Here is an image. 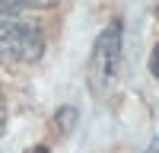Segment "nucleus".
<instances>
[{"label": "nucleus", "instance_id": "f257e3e1", "mask_svg": "<svg viewBox=\"0 0 159 153\" xmlns=\"http://www.w3.org/2000/svg\"><path fill=\"white\" fill-rule=\"evenodd\" d=\"M45 54V35L38 26L0 16V64L3 67H22V64H35Z\"/></svg>", "mask_w": 159, "mask_h": 153}, {"label": "nucleus", "instance_id": "39448f33", "mask_svg": "<svg viewBox=\"0 0 159 153\" xmlns=\"http://www.w3.org/2000/svg\"><path fill=\"white\" fill-rule=\"evenodd\" d=\"M150 70H153V76L159 80V45L153 48V54H150Z\"/></svg>", "mask_w": 159, "mask_h": 153}, {"label": "nucleus", "instance_id": "f03ea898", "mask_svg": "<svg viewBox=\"0 0 159 153\" xmlns=\"http://www.w3.org/2000/svg\"><path fill=\"white\" fill-rule=\"evenodd\" d=\"M118 61H121V22L115 19L111 26L102 29V35L96 38L92 54H89V86H92V93H105L115 83Z\"/></svg>", "mask_w": 159, "mask_h": 153}, {"label": "nucleus", "instance_id": "0eeeda50", "mask_svg": "<svg viewBox=\"0 0 159 153\" xmlns=\"http://www.w3.org/2000/svg\"><path fill=\"white\" fill-rule=\"evenodd\" d=\"M29 153H48V147H35V150H29Z\"/></svg>", "mask_w": 159, "mask_h": 153}, {"label": "nucleus", "instance_id": "1a4fd4ad", "mask_svg": "<svg viewBox=\"0 0 159 153\" xmlns=\"http://www.w3.org/2000/svg\"><path fill=\"white\" fill-rule=\"evenodd\" d=\"M156 16H159V10H156Z\"/></svg>", "mask_w": 159, "mask_h": 153}, {"label": "nucleus", "instance_id": "423d86ee", "mask_svg": "<svg viewBox=\"0 0 159 153\" xmlns=\"http://www.w3.org/2000/svg\"><path fill=\"white\" fill-rule=\"evenodd\" d=\"M3 128H7V99L0 93V134H3Z\"/></svg>", "mask_w": 159, "mask_h": 153}, {"label": "nucleus", "instance_id": "20e7f679", "mask_svg": "<svg viewBox=\"0 0 159 153\" xmlns=\"http://www.w3.org/2000/svg\"><path fill=\"white\" fill-rule=\"evenodd\" d=\"M73 121H76V112H73V109H64V112L57 115V124H64V131H70Z\"/></svg>", "mask_w": 159, "mask_h": 153}, {"label": "nucleus", "instance_id": "6e6552de", "mask_svg": "<svg viewBox=\"0 0 159 153\" xmlns=\"http://www.w3.org/2000/svg\"><path fill=\"white\" fill-rule=\"evenodd\" d=\"M147 153H159V140H156V144H153V147H150Z\"/></svg>", "mask_w": 159, "mask_h": 153}, {"label": "nucleus", "instance_id": "7ed1b4c3", "mask_svg": "<svg viewBox=\"0 0 159 153\" xmlns=\"http://www.w3.org/2000/svg\"><path fill=\"white\" fill-rule=\"evenodd\" d=\"M57 0H0V16H16L29 7H51Z\"/></svg>", "mask_w": 159, "mask_h": 153}]
</instances>
